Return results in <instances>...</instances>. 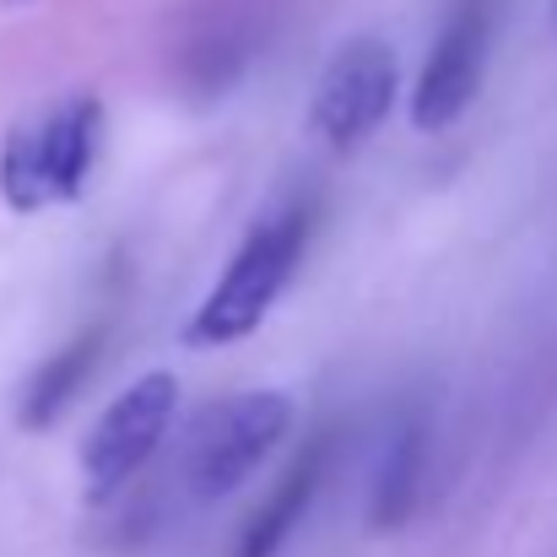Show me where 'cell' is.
Segmentation results:
<instances>
[{"mask_svg":"<svg viewBox=\"0 0 557 557\" xmlns=\"http://www.w3.org/2000/svg\"><path fill=\"white\" fill-rule=\"evenodd\" d=\"M428 449H433V422H428L422 406H406L389 422V438L379 449V471H373V493H369L373 531H400L417 515L422 482H428Z\"/></svg>","mask_w":557,"mask_h":557,"instance_id":"9","label":"cell"},{"mask_svg":"<svg viewBox=\"0 0 557 557\" xmlns=\"http://www.w3.org/2000/svg\"><path fill=\"white\" fill-rule=\"evenodd\" d=\"M271 33L265 0H195L174 38V76L189 98H222Z\"/></svg>","mask_w":557,"mask_h":557,"instance_id":"5","label":"cell"},{"mask_svg":"<svg viewBox=\"0 0 557 557\" xmlns=\"http://www.w3.org/2000/svg\"><path fill=\"white\" fill-rule=\"evenodd\" d=\"M331 455H336V433L320 428V433L293 455V466H287L282 482L265 493V504L244 520V531H238V542H233V557H276L287 547V536L298 531V520L309 515V504H314V493H320V482H325V471H331Z\"/></svg>","mask_w":557,"mask_h":557,"instance_id":"8","label":"cell"},{"mask_svg":"<svg viewBox=\"0 0 557 557\" xmlns=\"http://www.w3.org/2000/svg\"><path fill=\"white\" fill-rule=\"evenodd\" d=\"M293 400L282 389H244L227 400H211L185 433L180 476L195 504H216L244 487V476L260 471V460L287 438Z\"/></svg>","mask_w":557,"mask_h":557,"instance_id":"3","label":"cell"},{"mask_svg":"<svg viewBox=\"0 0 557 557\" xmlns=\"http://www.w3.org/2000/svg\"><path fill=\"white\" fill-rule=\"evenodd\" d=\"M309 233H314V206L309 200H287L271 216H260L255 233L233 249L222 282L206 293V304L195 309V320L185 325L189 347L244 342L265 320L276 293L293 282V271H298V260L309 249Z\"/></svg>","mask_w":557,"mask_h":557,"instance_id":"1","label":"cell"},{"mask_svg":"<svg viewBox=\"0 0 557 557\" xmlns=\"http://www.w3.org/2000/svg\"><path fill=\"white\" fill-rule=\"evenodd\" d=\"M400 92V60L384 38H347L314 82L309 125L331 147H358Z\"/></svg>","mask_w":557,"mask_h":557,"instance_id":"6","label":"cell"},{"mask_svg":"<svg viewBox=\"0 0 557 557\" xmlns=\"http://www.w3.org/2000/svg\"><path fill=\"white\" fill-rule=\"evenodd\" d=\"M103 342H109V325H87L76 342H65L60 352H49L44 358V369L27 379V389H22V428H54L60 422V411L87 389V379L98 369V358H103Z\"/></svg>","mask_w":557,"mask_h":557,"instance_id":"10","label":"cell"},{"mask_svg":"<svg viewBox=\"0 0 557 557\" xmlns=\"http://www.w3.org/2000/svg\"><path fill=\"white\" fill-rule=\"evenodd\" d=\"M103 109L98 98L76 92L44 109L38 120H22L0 147V195L11 211H44L60 200H76L98 163Z\"/></svg>","mask_w":557,"mask_h":557,"instance_id":"2","label":"cell"},{"mask_svg":"<svg viewBox=\"0 0 557 557\" xmlns=\"http://www.w3.org/2000/svg\"><path fill=\"white\" fill-rule=\"evenodd\" d=\"M493 22H498V0H455L449 5V16L433 38V54L417 76V92H411L417 131H444L471 109V98L482 92V76H487Z\"/></svg>","mask_w":557,"mask_h":557,"instance_id":"7","label":"cell"},{"mask_svg":"<svg viewBox=\"0 0 557 557\" xmlns=\"http://www.w3.org/2000/svg\"><path fill=\"white\" fill-rule=\"evenodd\" d=\"M180 411V379L174 373H141L131 389L114 395V406L98 417L82 449V471L92 498H114L169 438Z\"/></svg>","mask_w":557,"mask_h":557,"instance_id":"4","label":"cell"}]
</instances>
